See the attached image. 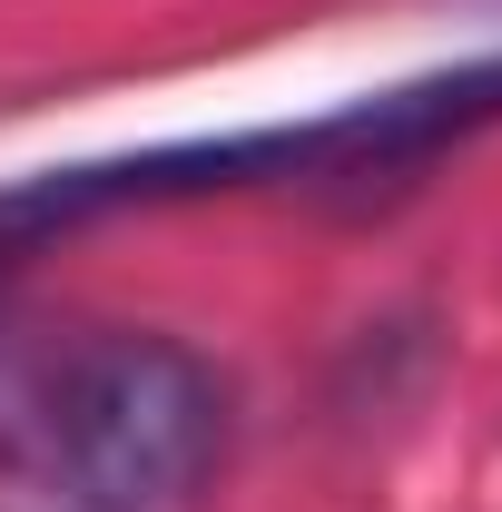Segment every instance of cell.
<instances>
[{
  "mask_svg": "<svg viewBox=\"0 0 502 512\" xmlns=\"http://www.w3.org/2000/svg\"><path fill=\"white\" fill-rule=\"evenodd\" d=\"M227 444V384L178 335H0V473L69 512H168Z\"/></svg>",
  "mask_w": 502,
  "mask_h": 512,
  "instance_id": "6da1fadb",
  "label": "cell"
}]
</instances>
